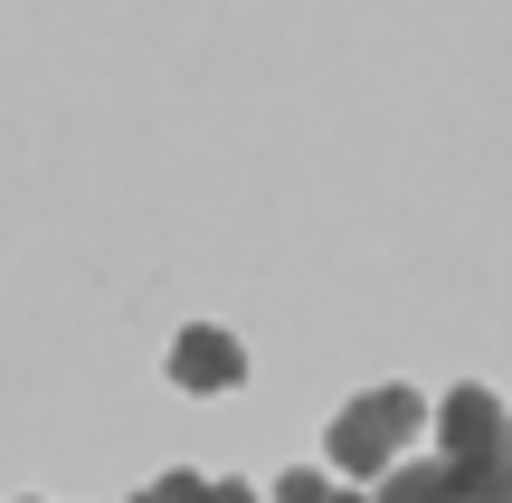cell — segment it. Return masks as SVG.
<instances>
[{"instance_id": "1", "label": "cell", "mask_w": 512, "mask_h": 503, "mask_svg": "<svg viewBox=\"0 0 512 503\" xmlns=\"http://www.w3.org/2000/svg\"><path fill=\"white\" fill-rule=\"evenodd\" d=\"M418 390H361L342 418H332V466L342 475H389L399 466V447L418 437Z\"/></svg>"}, {"instance_id": "2", "label": "cell", "mask_w": 512, "mask_h": 503, "mask_svg": "<svg viewBox=\"0 0 512 503\" xmlns=\"http://www.w3.org/2000/svg\"><path fill=\"white\" fill-rule=\"evenodd\" d=\"M503 437H512V418L484 390H446L437 399V466L456 475V494L484 485V475H503Z\"/></svg>"}, {"instance_id": "3", "label": "cell", "mask_w": 512, "mask_h": 503, "mask_svg": "<svg viewBox=\"0 0 512 503\" xmlns=\"http://www.w3.org/2000/svg\"><path fill=\"white\" fill-rule=\"evenodd\" d=\"M171 380H181V390H238V380H247V352L228 333H209V323H190V333L171 342Z\"/></svg>"}, {"instance_id": "4", "label": "cell", "mask_w": 512, "mask_h": 503, "mask_svg": "<svg viewBox=\"0 0 512 503\" xmlns=\"http://www.w3.org/2000/svg\"><path fill=\"white\" fill-rule=\"evenodd\" d=\"M380 503H465V494H456V475H446L437 456H427V466H389Z\"/></svg>"}, {"instance_id": "5", "label": "cell", "mask_w": 512, "mask_h": 503, "mask_svg": "<svg viewBox=\"0 0 512 503\" xmlns=\"http://www.w3.org/2000/svg\"><path fill=\"white\" fill-rule=\"evenodd\" d=\"M133 503H209V485H200V475H162V485L133 494Z\"/></svg>"}, {"instance_id": "6", "label": "cell", "mask_w": 512, "mask_h": 503, "mask_svg": "<svg viewBox=\"0 0 512 503\" xmlns=\"http://www.w3.org/2000/svg\"><path fill=\"white\" fill-rule=\"evenodd\" d=\"M275 503H332L323 475H275Z\"/></svg>"}, {"instance_id": "7", "label": "cell", "mask_w": 512, "mask_h": 503, "mask_svg": "<svg viewBox=\"0 0 512 503\" xmlns=\"http://www.w3.org/2000/svg\"><path fill=\"white\" fill-rule=\"evenodd\" d=\"M209 503H256V494L247 485H209Z\"/></svg>"}, {"instance_id": "8", "label": "cell", "mask_w": 512, "mask_h": 503, "mask_svg": "<svg viewBox=\"0 0 512 503\" xmlns=\"http://www.w3.org/2000/svg\"><path fill=\"white\" fill-rule=\"evenodd\" d=\"M332 503H361V494H332Z\"/></svg>"}, {"instance_id": "9", "label": "cell", "mask_w": 512, "mask_h": 503, "mask_svg": "<svg viewBox=\"0 0 512 503\" xmlns=\"http://www.w3.org/2000/svg\"><path fill=\"white\" fill-rule=\"evenodd\" d=\"M503 466H512V437H503Z\"/></svg>"}]
</instances>
